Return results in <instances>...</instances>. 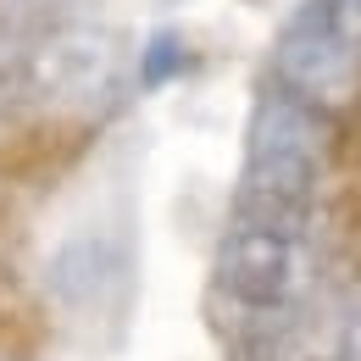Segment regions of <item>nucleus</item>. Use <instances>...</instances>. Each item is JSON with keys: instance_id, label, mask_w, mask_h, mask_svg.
<instances>
[{"instance_id": "obj_1", "label": "nucleus", "mask_w": 361, "mask_h": 361, "mask_svg": "<svg viewBox=\"0 0 361 361\" xmlns=\"http://www.w3.org/2000/svg\"><path fill=\"white\" fill-rule=\"evenodd\" d=\"M317 289V245L306 217L233 206L212 250V300L233 317H283Z\"/></svg>"}, {"instance_id": "obj_2", "label": "nucleus", "mask_w": 361, "mask_h": 361, "mask_svg": "<svg viewBox=\"0 0 361 361\" xmlns=\"http://www.w3.org/2000/svg\"><path fill=\"white\" fill-rule=\"evenodd\" d=\"M328 161H334V117L262 84L250 123H245V167H239L233 206L278 212V217H312Z\"/></svg>"}, {"instance_id": "obj_3", "label": "nucleus", "mask_w": 361, "mask_h": 361, "mask_svg": "<svg viewBox=\"0 0 361 361\" xmlns=\"http://www.w3.org/2000/svg\"><path fill=\"white\" fill-rule=\"evenodd\" d=\"M267 84L322 117H345L361 100V0H300L272 39Z\"/></svg>"}, {"instance_id": "obj_4", "label": "nucleus", "mask_w": 361, "mask_h": 361, "mask_svg": "<svg viewBox=\"0 0 361 361\" xmlns=\"http://www.w3.org/2000/svg\"><path fill=\"white\" fill-rule=\"evenodd\" d=\"M117 78V39L100 28H45L17 50V61L0 78L6 111H34V117H67L111 90Z\"/></svg>"}, {"instance_id": "obj_5", "label": "nucleus", "mask_w": 361, "mask_h": 361, "mask_svg": "<svg viewBox=\"0 0 361 361\" xmlns=\"http://www.w3.org/2000/svg\"><path fill=\"white\" fill-rule=\"evenodd\" d=\"M117 262H123L117 256V239L106 228H84V233H73L56 250V262H50V295L67 312H94L117 289Z\"/></svg>"}, {"instance_id": "obj_6", "label": "nucleus", "mask_w": 361, "mask_h": 361, "mask_svg": "<svg viewBox=\"0 0 361 361\" xmlns=\"http://www.w3.org/2000/svg\"><path fill=\"white\" fill-rule=\"evenodd\" d=\"M189 61H195V50H189V39H183L178 28L150 34L145 50H139V90H167L173 78L189 73Z\"/></svg>"}, {"instance_id": "obj_7", "label": "nucleus", "mask_w": 361, "mask_h": 361, "mask_svg": "<svg viewBox=\"0 0 361 361\" xmlns=\"http://www.w3.org/2000/svg\"><path fill=\"white\" fill-rule=\"evenodd\" d=\"M67 0H0V23H45V17H56Z\"/></svg>"}]
</instances>
